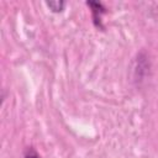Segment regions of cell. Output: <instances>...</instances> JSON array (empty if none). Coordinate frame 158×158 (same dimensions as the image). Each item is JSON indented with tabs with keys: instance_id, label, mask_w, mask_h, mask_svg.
<instances>
[{
	"instance_id": "cell-2",
	"label": "cell",
	"mask_w": 158,
	"mask_h": 158,
	"mask_svg": "<svg viewBox=\"0 0 158 158\" xmlns=\"http://www.w3.org/2000/svg\"><path fill=\"white\" fill-rule=\"evenodd\" d=\"M46 5H47L53 12H60V11H63L65 2L62 1V0H57V1H47Z\"/></svg>"
},
{
	"instance_id": "cell-1",
	"label": "cell",
	"mask_w": 158,
	"mask_h": 158,
	"mask_svg": "<svg viewBox=\"0 0 158 158\" xmlns=\"http://www.w3.org/2000/svg\"><path fill=\"white\" fill-rule=\"evenodd\" d=\"M90 7H91V12H93V17H94V22L98 27H101V14L105 12V9L102 7V5L100 2H95V1H88L86 2Z\"/></svg>"
},
{
	"instance_id": "cell-3",
	"label": "cell",
	"mask_w": 158,
	"mask_h": 158,
	"mask_svg": "<svg viewBox=\"0 0 158 158\" xmlns=\"http://www.w3.org/2000/svg\"><path fill=\"white\" fill-rule=\"evenodd\" d=\"M25 158H41V157L37 154V152L32 147H28L25 152Z\"/></svg>"
}]
</instances>
